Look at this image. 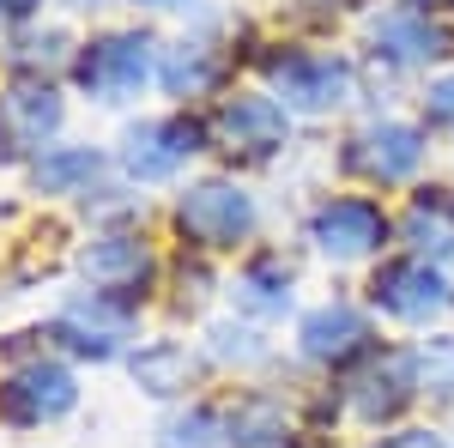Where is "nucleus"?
<instances>
[{"instance_id":"f257e3e1","label":"nucleus","mask_w":454,"mask_h":448,"mask_svg":"<svg viewBox=\"0 0 454 448\" xmlns=\"http://www.w3.org/2000/svg\"><path fill=\"white\" fill-rule=\"evenodd\" d=\"M158 67V43L152 31H109L98 43H85V55L73 61L79 85L98 98V104H121V98H140V85Z\"/></svg>"},{"instance_id":"f03ea898","label":"nucleus","mask_w":454,"mask_h":448,"mask_svg":"<svg viewBox=\"0 0 454 448\" xmlns=\"http://www.w3.org/2000/svg\"><path fill=\"white\" fill-rule=\"evenodd\" d=\"M176 231L194 248H237L254 237V200L237 182H194L176 200Z\"/></svg>"},{"instance_id":"7ed1b4c3","label":"nucleus","mask_w":454,"mask_h":448,"mask_svg":"<svg viewBox=\"0 0 454 448\" xmlns=\"http://www.w3.org/2000/svg\"><path fill=\"white\" fill-rule=\"evenodd\" d=\"M370 297H376L382 315L424 327V321H436V315L454 303V285H449V273H442L436 261L412 255V261H387L382 273H376V285H370Z\"/></svg>"},{"instance_id":"20e7f679","label":"nucleus","mask_w":454,"mask_h":448,"mask_svg":"<svg viewBox=\"0 0 454 448\" xmlns=\"http://www.w3.org/2000/svg\"><path fill=\"white\" fill-rule=\"evenodd\" d=\"M61 134V98L49 79H19L0 91V164H19Z\"/></svg>"},{"instance_id":"39448f33","label":"nucleus","mask_w":454,"mask_h":448,"mask_svg":"<svg viewBox=\"0 0 454 448\" xmlns=\"http://www.w3.org/2000/svg\"><path fill=\"white\" fill-rule=\"evenodd\" d=\"M273 91H279L285 109L327 115V109L351 104L357 73H351V61H340V55H315V49H303V55H285V61H273Z\"/></svg>"},{"instance_id":"423d86ee","label":"nucleus","mask_w":454,"mask_h":448,"mask_svg":"<svg viewBox=\"0 0 454 448\" xmlns=\"http://www.w3.org/2000/svg\"><path fill=\"white\" fill-rule=\"evenodd\" d=\"M200 152V128L182 115H145L121 134V170L134 182H170L188 158Z\"/></svg>"},{"instance_id":"0eeeda50","label":"nucleus","mask_w":454,"mask_h":448,"mask_svg":"<svg viewBox=\"0 0 454 448\" xmlns=\"http://www.w3.org/2000/svg\"><path fill=\"white\" fill-rule=\"evenodd\" d=\"M73 400H79V388L61 364H25V370H12V376L0 381V418L6 424H19V430H36V424H55V418L73 413Z\"/></svg>"},{"instance_id":"6e6552de","label":"nucleus","mask_w":454,"mask_h":448,"mask_svg":"<svg viewBox=\"0 0 454 448\" xmlns=\"http://www.w3.org/2000/svg\"><path fill=\"white\" fill-rule=\"evenodd\" d=\"M309 242L321 255H333V261H364V255H376L387 242V218L376 200H357V194L321 200L309 218Z\"/></svg>"},{"instance_id":"1a4fd4ad","label":"nucleus","mask_w":454,"mask_h":448,"mask_svg":"<svg viewBox=\"0 0 454 448\" xmlns=\"http://www.w3.org/2000/svg\"><path fill=\"white\" fill-rule=\"evenodd\" d=\"M128 334H134V321H128V310L115 303V297H104V291H91V297H73L67 310L55 315V327H49V340H61L73 351V358H115L121 345H128Z\"/></svg>"},{"instance_id":"9d476101","label":"nucleus","mask_w":454,"mask_h":448,"mask_svg":"<svg viewBox=\"0 0 454 448\" xmlns=\"http://www.w3.org/2000/svg\"><path fill=\"white\" fill-rule=\"evenodd\" d=\"M419 164H424V134L412 122H370L346 145V170L370 176V182H406Z\"/></svg>"},{"instance_id":"9b49d317","label":"nucleus","mask_w":454,"mask_h":448,"mask_svg":"<svg viewBox=\"0 0 454 448\" xmlns=\"http://www.w3.org/2000/svg\"><path fill=\"white\" fill-rule=\"evenodd\" d=\"M370 43H376V55L394 61V67H430V61H442L454 49V36L424 12V6H400V12H382L376 25H370Z\"/></svg>"},{"instance_id":"f8f14e48","label":"nucleus","mask_w":454,"mask_h":448,"mask_svg":"<svg viewBox=\"0 0 454 448\" xmlns=\"http://www.w3.org/2000/svg\"><path fill=\"white\" fill-rule=\"evenodd\" d=\"M79 273L104 297H140L152 285V248L140 237H98L79 255Z\"/></svg>"},{"instance_id":"ddd939ff","label":"nucleus","mask_w":454,"mask_h":448,"mask_svg":"<svg viewBox=\"0 0 454 448\" xmlns=\"http://www.w3.org/2000/svg\"><path fill=\"white\" fill-rule=\"evenodd\" d=\"M297 345H303L309 364H333L340 370V364L370 351V321H364V310H351V303H321V310L303 315Z\"/></svg>"},{"instance_id":"4468645a","label":"nucleus","mask_w":454,"mask_h":448,"mask_svg":"<svg viewBox=\"0 0 454 448\" xmlns=\"http://www.w3.org/2000/svg\"><path fill=\"white\" fill-rule=\"evenodd\" d=\"M218 139L231 145V152H248V158H273L285 145V104L279 98H231V104L218 109Z\"/></svg>"},{"instance_id":"2eb2a0df","label":"nucleus","mask_w":454,"mask_h":448,"mask_svg":"<svg viewBox=\"0 0 454 448\" xmlns=\"http://www.w3.org/2000/svg\"><path fill=\"white\" fill-rule=\"evenodd\" d=\"M419 394V376H412V351H400V358H382L370 376L351 388V406H357V418H370V424H382V418H394L406 400Z\"/></svg>"},{"instance_id":"dca6fc26","label":"nucleus","mask_w":454,"mask_h":448,"mask_svg":"<svg viewBox=\"0 0 454 448\" xmlns=\"http://www.w3.org/2000/svg\"><path fill=\"white\" fill-rule=\"evenodd\" d=\"M406 242L424 261H454V188H424L406 212Z\"/></svg>"},{"instance_id":"f3484780","label":"nucleus","mask_w":454,"mask_h":448,"mask_svg":"<svg viewBox=\"0 0 454 448\" xmlns=\"http://www.w3.org/2000/svg\"><path fill=\"white\" fill-rule=\"evenodd\" d=\"M104 170V152L98 145H55L31 164V182L43 194H85Z\"/></svg>"},{"instance_id":"a211bd4d","label":"nucleus","mask_w":454,"mask_h":448,"mask_svg":"<svg viewBox=\"0 0 454 448\" xmlns=\"http://www.w3.org/2000/svg\"><path fill=\"white\" fill-rule=\"evenodd\" d=\"M134 381H140L145 394H158V400H170V394H182L188 381H194V351L188 345H176V340H152L134 351Z\"/></svg>"},{"instance_id":"6ab92c4d","label":"nucleus","mask_w":454,"mask_h":448,"mask_svg":"<svg viewBox=\"0 0 454 448\" xmlns=\"http://www.w3.org/2000/svg\"><path fill=\"white\" fill-rule=\"evenodd\" d=\"M248 315H285L291 310V267L279 255H254L243 273H237V291H231Z\"/></svg>"},{"instance_id":"aec40b11","label":"nucleus","mask_w":454,"mask_h":448,"mask_svg":"<svg viewBox=\"0 0 454 448\" xmlns=\"http://www.w3.org/2000/svg\"><path fill=\"white\" fill-rule=\"evenodd\" d=\"M158 79H164V91H176V98H194V91H207L212 79H218V49L212 43H176V49H164V61H158Z\"/></svg>"},{"instance_id":"412c9836","label":"nucleus","mask_w":454,"mask_h":448,"mask_svg":"<svg viewBox=\"0 0 454 448\" xmlns=\"http://www.w3.org/2000/svg\"><path fill=\"white\" fill-rule=\"evenodd\" d=\"M158 448H231V424L207 406H188L158 424Z\"/></svg>"},{"instance_id":"4be33fe9","label":"nucleus","mask_w":454,"mask_h":448,"mask_svg":"<svg viewBox=\"0 0 454 448\" xmlns=\"http://www.w3.org/2000/svg\"><path fill=\"white\" fill-rule=\"evenodd\" d=\"M412 376H419V394H430V400H454V340L449 334L412 345Z\"/></svg>"},{"instance_id":"5701e85b","label":"nucleus","mask_w":454,"mask_h":448,"mask_svg":"<svg viewBox=\"0 0 454 448\" xmlns=\"http://www.w3.org/2000/svg\"><path fill=\"white\" fill-rule=\"evenodd\" d=\"M224 424H231V448H273L285 436V413L273 400H243Z\"/></svg>"},{"instance_id":"b1692460","label":"nucleus","mask_w":454,"mask_h":448,"mask_svg":"<svg viewBox=\"0 0 454 448\" xmlns=\"http://www.w3.org/2000/svg\"><path fill=\"white\" fill-rule=\"evenodd\" d=\"M212 358H224V364H261V358H267V345H261L254 327L218 321V327H212Z\"/></svg>"},{"instance_id":"393cba45","label":"nucleus","mask_w":454,"mask_h":448,"mask_svg":"<svg viewBox=\"0 0 454 448\" xmlns=\"http://www.w3.org/2000/svg\"><path fill=\"white\" fill-rule=\"evenodd\" d=\"M424 109H430V122H454V73H442V79L424 91Z\"/></svg>"},{"instance_id":"a878e982","label":"nucleus","mask_w":454,"mask_h":448,"mask_svg":"<svg viewBox=\"0 0 454 448\" xmlns=\"http://www.w3.org/2000/svg\"><path fill=\"white\" fill-rule=\"evenodd\" d=\"M382 448H449L436 430H400V436H387Z\"/></svg>"},{"instance_id":"bb28decb","label":"nucleus","mask_w":454,"mask_h":448,"mask_svg":"<svg viewBox=\"0 0 454 448\" xmlns=\"http://www.w3.org/2000/svg\"><path fill=\"white\" fill-rule=\"evenodd\" d=\"M31 12H36V0H0V31L19 25V19H31Z\"/></svg>"},{"instance_id":"cd10ccee","label":"nucleus","mask_w":454,"mask_h":448,"mask_svg":"<svg viewBox=\"0 0 454 448\" xmlns=\"http://www.w3.org/2000/svg\"><path fill=\"white\" fill-rule=\"evenodd\" d=\"M140 6H188V0H140Z\"/></svg>"},{"instance_id":"c85d7f7f","label":"nucleus","mask_w":454,"mask_h":448,"mask_svg":"<svg viewBox=\"0 0 454 448\" xmlns=\"http://www.w3.org/2000/svg\"><path fill=\"white\" fill-rule=\"evenodd\" d=\"M67 6H104V0H67Z\"/></svg>"},{"instance_id":"c756f323","label":"nucleus","mask_w":454,"mask_h":448,"mask_svg":"<svg viewBox=\"0 0 454 448\" xmlns=\"http://www.w3.org/2000/svg\"><path fill=\"white\" fill-rule=\"evenodd\" d=\"M412 6H430V0H412Z\"/></svg>"}]
</instances>
